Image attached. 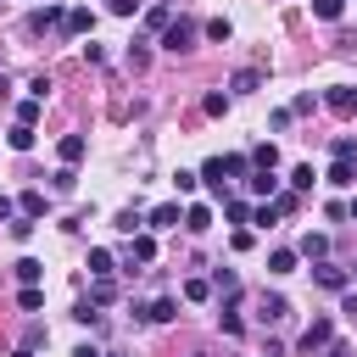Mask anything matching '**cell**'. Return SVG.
Returning a JSON list of instances; mask_svg holds the SVG:
<instances>
[{
	"label": "cell",
	"instance_id": "cell-1",
	"mask_svg": "<svg viewBox=\"0 0 357 357\" xmlns=\"http://www.w3.org/2000/svg\"><path fill=\"white\" fill-rule=\"evenodd\" d=\"M190 45H195V22H190V17H173V22L162 28V50L178 56V50H190Z\"/></svg>",
	"mask_w": 357,
	"mask_h": 357
},
{
	"label": "cell",
	"instance_id": "cell-2",
	"mask_svg": "<svg viewBox=\"0 0 357 357\" xmlns=\"http://www.w3.org/2000/svg\"><path fill=\"white\" fill-rule=\"evenodd\" d=\"M329 340H335V318H312L307 329H301V351L312 357V351H329Z\"/></svg>",
	"mask_w": 357,
	"mask_h": 357
},
{
	"label": "cell",
	"instance_id": "cell-3",
	"mask_svg": "<svg viewBox=\"0 0 357 357\" xmlns=\"http://www.w3.org/2000/svg\"><path fill=\"white\" fill-rule=\"evenodd\" d=\"M61 22H67V6H56V0H50V6H33V11H28V33L61 28Z\"/></svg>",
	"mask_w": 357,
	"mask_h": 357
},
{
	"label": "cell",
	"instance_id": "cell-4",
	"mask_svg": "<svg viewBox=\"0 0 357 357\" xmlns=\"http://www.w3.org/2000/svg\"><path fill=\"white\" fill-rule=\"evenodd\" d=\"M324 106H329L335 117H357V89H351V84H335V89L324 95Z\"/></svg>",
	"mask_w": 357,
	"mask_h": 357
},
{
	"label": "cell",
	"instance_id": "cell-5",
	"mask_svg": "<svg viewBox=\"0 0 357 357\" xmlns=\"http://www.w3.org/2000/svg\"><path fill=\"white\" fill-rule=\"evenodd\" d=\"M178 223H184L178 201H162V206H151V212H145V229H178Z\"/></svg>",
	"mask_w": 357,
	"mask_h": 357
},
{
	"label": "cell",
	"instance_id": "cell-6",
	"mask_svg": "<svg viewBox=\"0 0 357 357\" xmlns=\"http://www.w3.org/2000/svg\"><path fill=\"white\" fill-rule=\"evenodd\" d=\"M312 279H318L324 290H346V284H351V273H346V268H335V262H318V268H312Z\"/></svg>",
	"mask_w": 357,
	"mask_h": 357
},
{
	"label": "cell",
	"instance_id": "cell-7",
	"mask_svg": "<svg viewBox=\"0 0 357 357\" xmlns=\"http://www.w3.org/2000/svg\"><path fill=\"white\" fill-rule=\"evenodd\" d=\"M245 190H251V195H268V201H273V195H279V178H273V167H257V173L245 178Z\"/></svg>",
	"mask_w": 357,
	"mask_h": 357
},
{
	"label": "cell",
	"instance_id": "cell-8",
	"mask_svg": "<svg viewBox=\"0 0 357 357\" xmlns=\"http://www.w3.org/2000/svg\"><path fill=\"white\" fill-rule=\"evenodd\" d=\"M184 229H190V234H206V229H212V206H206V201L184 206Z\"/></svg>",
	"mask_w": 357,
	"mask_h": 357
},
{
	"label": "cell",
	"instance_id": "cell-9",
	"mask_svg": "<svg viewBox=\"0 0 357 357\" xmlns=\"http://www.w3.org/2000/svg\"><path fill=\"white\" fill-rule=\"evenodd\" d=\"M257 312H262V324H284V318H290V301H284V296H262Z\"/></svg>",
	"mask_w": 357,
	"mask_h": 357
},
{
	"label": "cell",
	"instance_id": "cell-10",
	"mask_svg": "<svg viewBox=\"0 0 357 357\" xmlns=\"http://www.w3.org/2000/svg\"><path fill=\"white\" fill-rule=\"evenodd\" d=\"M229 89H234V95H257V89H262V73H257V67H240V73L229 78Z\"/></svg>",
	"mask_w": 357,
	"mask_h": 357
},
{
	"label": "cell",
	"instance_id": "cell-11",
	"mask_svg": "<svg viewBox=\"0 0 357 357\" xmlns=\"http://www.w3.org/2000/svg\"><path fill=\"white\" fill-rule=\"evenodd\" d=\"M145 318H151V324H173V318H178V301H173V296H156V301L145 307Z\"/></svg>",
	"mask_w": 357,
	"mask_h": 357
},
{
	"label": "cell",
	"instance_id": "cell-12",
	"mask_svg": "<svg viewBox=\"0 0 357 357\" xmlns=\"http://www.w3.org/2000/svg\"><path fill=\"white\" fill-rule=\"evenodd\" d=\"M61 28H67V33H89V28H95V11H89V6H73Z\"/></svg>",
	"mask_w": 357,
	"mask_h": 357
},
{
	"label": "cell",
	"instance_id": "cell-13",
	"mask_svg": "<svg viewBox=\"0 0 357 357\" xmlns=\"http://www.w3.org/2000/svg\"><path fill=\"white\" fill-rule=\"evenodd\" d=\"M89 301H95V307H106V301H117V279H112V273H100V279L89 284Z\"/></svg>",
	"mask_w": 357,
	"mask_h": 357
},
{
	"label": "cell",
	"instance_id": "cell-14",
	"mask_svg": "<svg viewBox=\"0 0 357 357\" xmlns=\"http://www.w3.org/2000/svg\"><path fill=\"white\" fill-rule=\"evenodd\" d=\"M56 156H61L67 167H73V162H84V134H67V139L56 145Z\"/></svg>",
	"mask_w": 357,
	"mask_h": 357
},
{
	"label": "cell",
	"instance_id": "cell-15",
	"mask_svg": "<svg viewBox=\"0 0 357 357\" xmlns=\"http://www.w3.org/2000/svg\"><path fill=\"white\" fill-rule=\"evenodd\" d=\"M329 184H335V190H351V184H357V162H335V167H329Z\"/></svg>",
	"mask_w": 357,
	"mask_h": 357
},
{
	"label": "cell",
	"instance_id": "cell-16",
	"mask_svg": "<svg viewBox=\"0 0 357 357\" xmlns=\"http://www.w3.org/2000/svg\"><path fill=\"white\" fill-rule=\"evenodd\" d=\"M151 257H156V240L139 229V234H134V245H128V262H151Z\"/></svg>",
	"mask_w": 357,
	"mask_h": 357
},
{
	"label": "cell",
	"instance_id": "cell-17",
	"mask_svg": "<svg viewBox=\"0 0 357 357\" xmlns=\"http://www.w3.org/2000/svg\"><path fill=\"white\" fill-rule=\"evenodd\" d=\"M296 257H301V251H290V245H279V251L268 257V273H296Z\"/></svg>",
	"mask_w": 357,
	"mask_h": 357
},
{
	"label": "cell",
	"instance_id": "cell-18",
	"mask_svg": "<svg viewBox=\"0 0 357 357\" xmlns=\"http://www.w3.org/2000/svg\"><path fill=\"white\" fill-rule=\"evenodd\" d=\"M39 112H45V100H39V95L17 100V123H28V128H33V123H39Z\"/></svg>",
	"mask_w": 357,
	"mask_h": 357
},
{
	"label": "cell",
	"instance_id": "cell-19",
	"mask_svg": "<svg viewBox=\"0 0 357 357\" xmlns=\"http://www.w3.org/2000/svg\"><path fill=\"white\" fill-rule=\"evenodd\" d=\"M301 257L324 262V257H329V234H307V240H301Z\"/></svg>",
	"mask_w": 357,
	"mask_h": 357
},
{
	"label": "cell",
	"instance_id": "cell-20",
	"mask_svg": "<svg viewBox=\"0 0 357 357\" xmlns=\"http://www.w3.org/2000/svg\"><path fill=\"white\" fill-rule=\"evenodd\" d=\"M17 279H22V284H39V279H45V262H33V257H17Z\"/></svg>",
	"mask_w": 357,
	"mask_h": 357
},
{
	"label": "cell",
	"instance_id": "cell-21",
	"mask_svg": "<svg viewBox=\"0 0 357 357\" xmlns=\"http://www.w3.org/2000/svg\"><path fill=\"white\" fill-rule=\"evenodd\" d=\"M212 290H223V296L234 301V290H240V279H234V268H218V273H212ZM229 301H223V307H229Z\"/></svg>",
	"mask_w": 357,
	"mask_h": 357
},
{
	"label": "cell",
	"instance_id": "cell-22",
	"mask_svg": "<svg viewBox=\"0 0 357 357\" xmlns=\"http://www.w3.org/2000/svg\"><path fill=\"white\" fill-rule=\"evenodd\" d=\"M17 307H22V312H39V307H45V290H39V284H22V290H17Z\"/></svg>",
	"mask_w": 357,
	"mask_h": 357
},
{
	"label": "cell",
	"instance_id": "cell-23",
	"mask_svg": "<svg viewBox=\"0 0 357 357\" xmlns=\"http://www.w3.org/2000/svg\"><path fill=\"white\" fill-rule=\"evenodd\" d=\"M329 156H335V162H357V139H351V134H335Z\"/></svg>",
	"mask_w": 357,
	"mask_h": 357
},
{
	"label": "cell",
	"instance_id": "cell-24",
	"mask_svg": "<svg viewBox=\"0 0 357 357\" xmlns=\"http://www.w3.org/2000/svg\"><path fill=\"white\" fill-rule=\"evenodd\" d=\"M6 139H11V151H33V128H28V123H11Z\"/></svg>",
	"mask_w": 357,
	"mask_h": 357
},
{
	"label": "cell",
	"instance_id": "cell-25",
	"mask_svg": "<svg viewBox=\"0 0 357 357\" xmlns=\"http://www.w3.org/2000/svg\"><path fill=\"white\" fill-rule=\"evenodd\" d=\"M73 184H78V173H73V167H67V162H61V167H56V173H50V190H56V195H67V190H73Z\"/></svg>",
	"mask_w": 357,
	"mask_h": 357
},
{
	"label": "cell",
	"instance_id": "cell-26",
	"mask_svg": "<svg viewBox=\"0 0 357 357\" xmlns=\"http://www.w3.org/2000/svg\"><path fill=\"white\" fill-rule=\"evenodd\" d=\"M84 268H89V279H100V273H112V251H100V245H95Z\"/></svg>",
	"mask_w": 357,
	"mask_h": 357
},
{
	"label": "cell",
	"instance_id": "cell-27",
	"mask_svg": "<svg viewBox=\"0 0 357 357\" xmlns=\"http://www.w3.org/2000/svg\"><path fill=\"white\" fill-rule=\"evenodd\" d=\"M201 178H206V184H212V190H223V178H229V173H223V156H212V162H206V167H201Z\"/></svg>",
	"mask_w": 357,
	"mask_h": 357
},
{
	"label": "cell",
	"instance_id": "cell-28",
	"mask_svg": "<svg viewBox=\"0 0 357 357\" xmlns=\"http://www.w3.org/2000/svg\"><path fill=\"white\" fill-rule=\"evenodd\" d=\"M17 212H28V218H45V195H39V190H28V195L17 201Z\"/></svg>",
	"mask_w": 357,
	"mask_h": 357
},
{
	"label": "cell",
	"instance_id": "cell-29",
	"mask_svg": "<svg viewBox=\"0 0 357 357\" xmlns=\"http://www.w3.org/2000/svg\"><path fill=\"white\" fill-rule=\"evenodd\" d=\"M346 11V0H312V17H324V22H335Z\"/></svg>",
	"mask_w": 357,
	"mask_h": 357
},
{
	"label": "cell",
	"instance_id": "cell-30",
	"mask_svg": "<svg viewBox=\"0 0 357 357\" xmlns=\"http://www.w3.org/2000/svg\"><path fill=\"white\" fill-rule=\"evenodd\" d=\"M229 33H234V28H229V17H212V22H206V39H218V45H229Z\"/></svg>",
	"mask_w": 357,
	"mask_h": 357
},
{
	"label": "cell",
	"instance_id": "cell-31",
	"mask_svg": "<svg viewBox=\"0 0 357 357\" xmlns=\"http://www.w3.org/2000/svg\"><path fill=\"white\" fill-rule=\"evenodd\" d=\"M201 112H206V117H223V112H229V95H218V89H212V95L201 100Z\"/></svg>",
	"mask_w": 357,
	"mask_h": 357
},
{
	"label": "cell",
	"instance_id": "cell-32",
	"mask_svg": "<svg viewBox=\"0 0 357 357\" xmlns=\"http://www.w3.org/2000/svg\"><path fill=\"white\" fill-rule=\"evenodd\" d=\"M195 184H201V173H184V167L173 173V190H178V195H195Z\"/></svg>",
	"mask_w": 357,
	"mask_h": 357
},
{
	"label": "cell",
	"instance_id": "cell-33",
	"mask_svg": "<svg viewBox=\"0 0 357 357\" xmlns=\"http://www.w3.org/2000/svg\"><path fill=\"white\" fill-rule=\"evenodd\" d=\"M184 296H190V301H206V296H212V279H184Z\"/></svg>",
	"mask_w": 357,
	"mask_h": 357
},
{
	"label": "cell",
	"instance_id": "cell-34",
	"mask_svg": "<svg viewBox=\"0 0 357 357\" xmlns=\"http://www.w3.org/2000/svg\"><path fill=\"white\" fill-rule=\"evenodd\" d=\"M245 167H251V156H223V173L229 178H245Z\"/></svg>",
	"mask_w": 357,
	"mask_h": 357
},
{
	"label": "cell",
	"instance_id": "cell-35",
	"mask_svg": "<svg viewBox=\"0 0 357 357\" xmlns=\"http://www.w3.org/2000/svg\"><path fill=\"white\" fill-rule=\"evenodd\" d=\"M145 22H151V28H167V22H173V11H167V6H151V11H145Z\"/></svg>",
	"mask_w": 357,
	"mask_h": 357
},
{
	"label": "cell",
	"instance_id": "cell-36",
	"mask_svg": "<svg viewBox=\"0 0 357 357\" xmlns=\"http://www.w3.org/2000/svg\"><path fill=\"white\" fill-rule=\"evenodd\" d=\"M251 162H257V167H273V162H279V151H273V145H257V151H251Z\"/></svg>",
	"mask_w": 357,
	"mask_h": 357
},
{
	"label": "cell",
	"instance_id": "cell-37",
	"mask_svg": "<svg viewBox=\"0 0 357 357\" xmlns=\"http://www.w3.org/2000/svg\"><path fill=\"white\" fill-rule=\"evenodd\" d=\"M290 190H312V167H307V162L290 173Z\"/></svg>",
	"mask_w": 357,
	"mask_h": 357
},
{
	"label": "cell",
	"instance_id": "cell-38",
	"mask_svg": "<svg viewBox=\"0 0 357 357\" xmlns=\"http://www.w3.org/2000/svg\"><path fill=\"white\" fill-rule=\"evenodd\" d=\"M273 206H279V218H284V212H296L301 201H296V190H279V195H273Z\"/></svg>",
	"mask_w": 357,
	"mask_h": 357
},
{
	"label": "cell",
	"instance_id": "cell-39",
	"mask_svg": "<svg viewBox=\"0 0 357 357\" xmlns=\"http://www.w3.org/2000/svg\"><path fill=\"white\" fill-rule=\"evenodd\" d=\"M11 234H17V240H28V234H33V218H28V212H17V218H11Z\"/></svg>",
	"mask_w": 357,
	"mask_h": 357
},
{
	"label": "cell",
	"instance_id": "cell-40",
	"mask_svg": "<svg viewBox=\"0 0 357 357\" xmlns=\"http://www.w3.org/2000/svg\"><path fill=\"white\" fill-rule=\"evenodd\" d=\"M73 318H78V324H95V318H100V307H95V301H78V307H73Z\"/></svg>",
	"mask_w": 357,
	"mask_h": 357
},
{
	"label": "cell",
	"instance_id": "cell-41",
	"mask_svg": "<svg viewBox=\"0 0 357 357\" xmlns=\"http://www.w3.org/2000/svg\"><path fill=\"white\" fill-rule=\"evenodd\" d=\"M106 11H112V17H134V11H139V0H106Z\"/></svg>",
	"mask_w": 357,
	"mask_h": 357
},
{
	"label": "cell",
	"instance_id": "cell-42",
	"mask_svg": "<svg viewBox=\"0 0 357 357\" xmlns=\"http://www.w3.org/2000/svg\"><path fill=\"white\" fill-rule=\"evenodd\" d=\"M145 61H151V50H145V45L134 39V45H128V67H145Z\"/></svg>",
	"mask_w": 357,
	"mask_h": 357
},
{
	"label": "cell",
	"instance_id": "cell-43",
	"mask_svg": "<svg viewBox=\"0 0 357 357\" xmlns=\"http://www.w3.org/2000/svg\"><path fill=\"white\" fill-rule=\"evenodd\" d=\"M251 218H257V223H262V229H268V223H279V206H273V201H268V206H257V212H251Z\"/></svg>",
	"mask_w": 357,
	"mask_h": 357
},
{
	"label": "cell",
	"instance_id": "cell-44",
	"mask_svg": "<svg viewBox=\"0 0 357 357\" xmlns=\"http://www.w3.org/2000/svg\"><path fill=\"white\" fill-rule=\"evenodd\" d=\"M73 357H106V351H100V346H89V340H84V346H73Z\"/></svg>",
	"mask_w": 357,
	"mask_h": 357
},
{
	"label": "cell",
	"instance_id": "cell-45",
	"mask_svg": "<svg viewBox=\"0 0 357 357\" xmlns=\"http://www.w3.org/2000/svg\"><path fill=\"white\" fill-rule=\"evenodd\" d=\"M0 218H17V201L11 195H0Z\"/></svg>",
	"mask_w": 357,
	"mask_h": 357
},
{
	"label": "cell",
	"instance_id": "cell-46",
	"mask_svg": "<svg viewBox=\"0 0 357 357\" xmlns=\"http://www.w3.org/2000/svg\"><path fill=\"white\" fill-rule=\"evenodd\" d=\"M340 312H346V318H357V290L346 296V307H340Z\"/></svg>",
	"mask_w": 357,
	"mask_h": 357
},
{
	"label": "cell",
	"instance_id": "cell-47",
	"mask_svg": "<svg viewBox=\"0 0 357 357\" xmlns=\"http://www.w3.org/2000/svg\"><path fill=\"white\" fill-rule=\"evenodd\" d=\"M329 357H357V351H351V346H335V340H329Z\"/></svg>",
	"mask_w": 357,
	"mask_h": 357
},
{
	"label": "cell",
	"instance_id": "cell-48",
	"mask_svg": "<svg viewBox=\"0 0 357 357\" xmlns=\"http://www.w3.org/2000/svg\"><path fill=\"white\" fill-rule=\"evenodd\" d=\"M0 100H11V78L6 73H0Z\"/></svg>",
	"mask_w": 357,
	"mask_h": 357
},
{
	"label": "cell",
	"instance_id": "cell-49",
	"mask_svg": "<svg viewBox=\"0 0 357 357\" xmlns=\"http://www.w3.org/2000/svg\"><path fill=\"white\" fill-rule=\"evenodd\" d=\"M11 357H33V346H17V351H11Z\"/></svg>",
	"mask_w": 357,
	"mask_h": 357
},
{
	"label": "cell",
	"instance_id": "cell-50",
	"mask_svg": "<svg viewBox=\"0 0 357 357\" xmlns=\"http://www.w3.org/2000/svg\"><path fill=\"white\" fill-rule=\"evenodd\" d=\"M346 218H357V201H351V206H346Z\"/></svg>",
	"mask_w": 357,
	"mask_h": 357
},
{
	"label": "cell",
	"instance_id": "cell-51",
	"mask_svg": "<svg viewBox=\"0 0 357 357\" xmlns=\"http://www.w3.org/2000/svg\"><path fill=\"white\" fill-rule=\"evenodd\" d=\"M106 357H112V351H106Z\"/></svg>",
	"mask_w": 357,
	"mask_h": 357
}]
</instances>
